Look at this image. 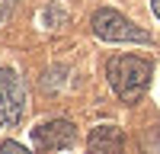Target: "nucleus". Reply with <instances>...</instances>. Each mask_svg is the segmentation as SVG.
<instances>
[{"mask_svg": "<svg viewBox=\"0 0 160 154\" xmlns=\"http://www.w3.org/2000/svg\"><path fill=\"white\" fill-rule=\"evenodd\" d=\"M93 35L102 38V42H151V32L148 29H141V26H135L128 16H122L118 10H109V7H102L93 13Z\"/></svg>", "mask_w": 160, "mask_h": 154, "instance_id": "obj_2", "label": "nucleus"}, {"mask_svg": "<svg viewBox=\"0 0 160 154\" xmlns=\"http://www.w3.org/2000/svg\"><path fill=\"white\" fill-rule=\"evenodd\" d=\"M26 116V87L13 68H0V128L19 125Z\"/></svg>", "mask_w": 160, "mask_h": 154, "instance_id": "obj_3", "label": "nucleus"}, {"mask_svg": "<svg viewBox=\"0 0 160 154\" xmlns=\"http://www.w3.org/2000/svg\"><path fill=\"white\" fill-rule=\"evenodd\" d=\"M151 10H154V16L160 19V0H151Z\"/></svg>", "mask_w": 160, "mask_h": 154, "instance_id": "obj_8", "label": "nucleus"}, {"mask_svg": "<svg viewBox=\"0 0 160 154\" xmlns=\"http://www.w3.org/2000/svg\"><path fill=\"white\" fill-rule=\"evenodd\" d=\"M90 154H125V135L118 125H96L87 138Z\"/></svg>", "mask_w": 160, "mask_h": 154, "instance_id": "obj_5", "label": "nucleus"}, {"mask_svg": "<svg viewBox=\"0 0 160 154\" xmlns=\"http://www.w3.org/2000/svg\"><path fill=\"white\" fill-rule=\"evenodd\" d=\"M13 7H16V0H0V23L13 13Z\"/></svg>", "mask_w": 160, "mask_h": 154, "instance_id": "obj_7", "label": "nucleus"}, {"mask_svg": "<svg viewBox=\"0 0 160 154\" xmlns=\"http://www.w3.org/2000/svg\"><path fill=\"white\" fill-rule=\"evenodd\" d=\"M151 61L138 58V55H112L106 64V77H109V87L115 90V96L122 103H138L151 87Z\"/></svg>", "mask_w": 160, "mask_h": 154, "instance_id": "obj_1", "label": "nucleus"}, {"mask_svg": "<svg viewBox=\"0 0 160 154\" xmlns=\"http://www.w3.org/2000/svg\"><path fill=\"white\" fill-rule=\"evenodd\" d=\"M0 154H32V151L22 148L19 141H10V138H7V141H0Z\"/></svg>", "mask_w": 160, "mask_h": 154, "instance_id": "obj_6", "label": "nucleus"}, {"mask_svg": "<svg viewBox=\"0 0 160 154\" xmlns=\"http://www.w3.org/2000/svg\"><path fill=\"white\" fill-rule=\"evenodd\" d=\"M32 141L42 151H64V148H74L77 141V128L68 119H51L32 128Z\"/></svg>", "mask_w": 160, "mask_h": 154, "instance_id": "obj_4", "label": "nucleus"}]
</instances>
